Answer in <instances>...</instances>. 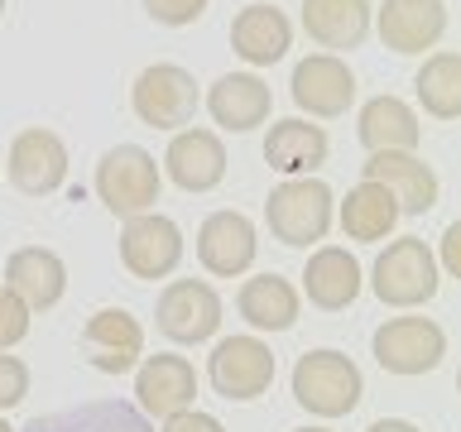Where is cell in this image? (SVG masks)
Listing matches in <instances>:
<instances>
[{"label": "cell", "instance_id": "603a6c76", "mask_svg": "<svg viewBox=\"0 0 461 432\" xmlns=\"http://www.w3.org/2000/svg\"><path fill=\"white\" fill-rule=\"evenodd\" d=\"M370 0H303V34L327 53H351L370 34Z\"/></svg>", "mask_w": 461, "mask_h": 432}, {"label": "cell", "instance_id": "836d02e7", "mask_svg": "<svg viewBox=\"0 0 461 432\" xmlns=\"http://www.w3.org/2000/svg\"><path fill=\"white\" fill-rule=\"evenodd\" d=\"M366 432H423V428H413L409 418H375Z\"/></svg>", "mask_w": 461, "mask_h": 432}, {"label": "cell", "instance_id": "d6a6232c", "mask_svg": "<svg viewBox=\"0 0 461 432\" xmlns=\"http://www.w3.org/2000/svg\"><path fill=\"white\" fill-rule=\"evenodd\" d=\"M442 274H452V279H461V221H452L442 230V259H438Z\"/></svg>", "mask_w": 461, "mask_h": 432}, {"label": "cell", "instance_id": "cb8c5ba5", "mask_svg": "<svg viewBox=\"0 0 461 432\" xmlns=\"http://www.w3.org/2000/svg\"><path fill=\"white\" fill-rule=\"evenodd\" d=\"M327 130L303 121V115H288V121H274L265 135V164L284 178H312L317 168L327 164Z\"/></svg>", "mask_w": 461, "mask_h": 432}, {"label": "cell", "instance_id": "9c48e42d", "mask_svg": "<svg viewBox=\"0 0 461 432\" xmlns=\"http://www.w3.org/2000/svg\"><path fill=\"white\" fill-rule=\"evenodd\" d=\"M121 265L130 279H168L173 269L183 265V230L173 216L164 212H144V216H130L125 230H121Z\"/></svg>", "mask_w": 461, "mask_h": 432}, {"label": "cell", "instance_id": "d590c367", "mask_svg": "<svg viewBox=\"0 0 461 432\" xmlns=\"http://www.w3.org/2000/svg\"><path fill=\"white\" fill-rule=\"evenodd\" d=\"M298 432H327V428H298Z\"/></svg>", "mask_w": 461, "mask_h": 432}, {"label": "cell", "instance_id": "6da1fadb", "mask_svg": "<svg viewBox=\"0 0 461 432\" xmlns=\"http://www.w3.org/2000/svg\"><path fill=\"white\" fill-rule=\"evenodd\" d=\"M331 221H337V193H331L322 178H284L265 197L269 236L279 245H294V250L322 245Z\"/></svg>", "mask_w": 461, "mask_h": 432}, {"label": "cell", "instance_id": "7a4b0ae2", "mask_svg": "<svg viewBox=\"0 0 461 432\" xmlns=\"http://www.w3.org/2000/svg\"><path fill=\"white\" fill-rule=\"evenodd\" d=\"M370 288H375V298H380L384 308H399V312L432 302L438 288H442V269H438L432 245L418 240V236H394L380 250V259H375Z\"/></svg>", "mask_w": 461, "mask_h": 432}, {"label": "cell", "instance_id": "1f68e13d", "mask_svg": "<svg viewBox=\"0 0 461 432\" xmlns=\"http://www.w3.org/2000/svg\"><path fill=\"white\" fill-rule=\"evenodd\" d=\"M158 432H226V428H221V418H212L202 409H187V413L164 418V428H158Z\"/></svg>", "mask_w": 461, "mask_h": 432}, {"label": "cell", "instance_id": "f1b7e54d", "mask_svg": "<svg viewBox=\"0 0 461 432\" xmlns=\"http://www.w3.org/2000/svg\"><path fill=\"white\" fill-rule=\"evenodd\" d=\"M144 14L164 29H187L207 14V0H144Z\"/></svg>", "mask_w": 461, "mask_h": 432}, {"label": "cell", "instance_id": "ffe728a7", "mask_svg": "<svg viewBox=\"0 0 461 432\" xmlns=\"http://www.w3.org/2000/svg\"><path fill=\"white\" fill-rule=\"evenodd\" d=\"M207 111L221 130H230V135H250V130H259L269 121L274 92H269L265 77H255V72H221L207 92Z\"/></svg>", "mask_w": 461, "mask_h": 432}, {"label": "cell", "instance_id": "9a60e30c", "mask_svg": "<svg viewBox=\"0 0 461 432\" xmlns=\"http://www.w3.org/2000/svg\"><path fill=\"white\" fill-rule=\"evenodd\" d=\"M82 351L86 365L101 374H130L144 360V327L125 308H101L82 327Z\"/></svg>", "mask_w": 461, "mask_h": 432}, {"label": "cell", "instance_id": "8fae6325", "mask_svg": "<svg viewBox=\"0 0 461 432\" xmlns=\"http://www.w3.org/2000/svg\"><path fill=\"white\" fill-rule=\"evenodd\" d=\"M5 173L24 197L58 193V187L68 183V144H63V135H53V130H43V125L20 130V135L10 140Z\"/></svg>", "mask_w": 461, "mask_h": 432}, {"label": "cell", "instance_id": "4316f807", "mask_svg": "<svg viewBox=\"0 0 461 432\" xmlns=\"http://www.w3.org/2000/svg\"><path fill=\"white\" fill-rule=\"evenodd\" d=\"M337 221L346 230V240H384L389 230L399 226V202L384 193L380 183H366L360 178L351 193H346V202L337 207Z\"/></svg>", "mask_w": 461, "mask_h": 432}, {"label": "cell", "instance_id": "5bb4252c", "mask_svg": "<svg viewBox=\"0 0 461 432\" xmlns=\"http://www.w3.org/2000/svg\"><path fill=\"white\" fill-rule=\"evenodd\" d=\"M135 399H140V413L144 418H173V413H187L197 399V370L187 356H173V351H158V356H144L135 365Z\"/></svg>", "mask_w": 461, "mask_h": 432}, {"label": "cell", "instance_id": "8992f818", "mask_svg": "<svg viewBox=\"0 0 461 432\" xmlns=\"http://www.w3.org/2000/svg\"><path fill=\"white\" fill-rule=\"evenodd\" d=\"M130 106L144 125L154 130H183L193 125V115L202 106L197 77L178 63H149L130 86Z\"/></svg>", "mask_w": 461, "mask_h": 432}, {"label": "cell", "instance_id": "d6986e66", "mask_svg": "<svg viewBox=\"0 0 461 432\" xmlns=\"http://www.w3.org/2000/svg\"><path fill=\"white\" fill-rule=\"evenodd\" d=\"M5 288L29 312H49L68 293V265L49 245H24L5 259Z\"/></svg>", "mask_w": 461, "mask_h": 432}, {"label": "cell", "instance_id": "d4e9b609", "mask_svg": "<svg viewBox=\"0 0 461 432\" xmlns=\"http://www.w3.org/2000/svg\"><path fill=\"white\" fill-rule=\"evenodd\" d=\"M24 432H154V428L125 399H86V403H72V409L34 418Z\"/></svg>", "mask_w": 461, "mask_h": 432}, {"label": "cell", "instance_id": "52a82bcc", "mask_svg": "<svg viewBox=\"0 0 461 432\" xmlns=\"http://www.w3.org/2000/svg\"><path fill=\"white\" fill-rule=\"evenodd\" d=\"M207 380L230 403H255L274 384V351L259 337H221L207 356Z\"/></svg>", "mask_w": 461, "mask_h": 432}, {"label": "cell", "instance_id": "ac0fdd59", "mask_svg": "<svg viewBox=\"0 0 461 432\" xmlns=\"http://www.w3.org/2000/svg\"><path fill=\"white\" fill-rule=\"evenodd\" d=\"M360 288H366L360 259L346 250V245H317L308 255V265H303L298 298H308L312 308H322V312H346L360 298Z\"/></svg>", "mask_w": 461, "mask_h": 432}, {"label": "cell", "instance_id": "5b68a950", "mask_svg": "<svg viewBox=\"0 0 461 432\" xmlns=\"http://www.w3.org/2000/svg\"><path fill=\"white\" fill-rule=\"evenodd\" d=\"M370 351L389 374H432L447 360V331L432 317H384L370 337Z\"/></svg>", "mask_w": 461, "mask_h": 432}, {"label": "cell", "instance_id": "7402d4cb", "mask_svg": "<svg viewBox=\"0 0 461 432\" xmlns=\"http://www.w3.org/2000/svg\"><path fill=\"white\" fill-rule=\"evenodd\" d=\"M356 135L370 154H418V140H423V125H418V111L403 96H370L360 106Z\"/></svg>", "mask_w": 461, "mask_h": 432}, {"label": "cell", "instance_id": "e575fe53", "mask_svg": "<svg viewBox=\"0 0 461 432\" xmlns=\"http://www.w3.org/2000/svg\"><path fill=\"white\" fill-rule=\"evenodd\" d=\"M0 432H14V428H10V423H5V418H0Z\"/></svg>", "mask_w": 461, "mask_h": 432}, {"label": "cell", "instance_id": "8d00e7d4", "mask_svg": "<svg viewBox=\"0 0 461 432\" xmlns=\"http://www.w3.org/2000/svg\"><path fill=\"white\" fill-rule=\"evenodd\" d=\"M0 14H5V0H0Z\"/></svg>", "mask_w": 461, "mask_h": 432}, {"label": "cell", "instance_id": "f546056e", "mask_svg": "<svg viewBox=\"0 0 461 432\" xmlns=\"http://www.w3.org/2000/svg\"><path fill=\"white\" fill-rule=\"evenodd\" d=\"M29 317H34V312H29L24 302L0 284V351H10V346H20L29 337Z\"/></svg>", "mask_w": 461, "mask_h": 432}, {"label": "cell", "instance_id": "2e32d148", "mask_svg": "<svg viewBox=\"0 0 461 432\" xmlns=\"http://www.w3.org/2000/svg\"><path fill=\"white\" fill-rule=\"evenodd\" d=\"M360 178L380 183L384 193L399 202V216H423V212L438 207V197H442V178L418 154H370L366 164H360Z\"/></svg>", "mask_w": 461, "mask_h": 432}, {"label": "cell", "instance_id": "7c38bea8", "mask_svg": "<svg viewBox=\"0 0 461 432\" xmlns=\"http://www.w3.org/2000/svg\"><path fill=\"white\" fill-rule=\"evenodd\" d=\"M370 24L380 29V43L389 53L428 58L447 34V5L442 0H384L370 14Z\"/></svg>", "mask_w": 461, "mask_h": 432}, {"label": "cell", "instance_id": "484cf974", "mask_svg": "<svg viewBox=\"0 0 461 432\" xmlns=\"http://www.w3.org/2000/svg\"><path fill=\"white\" fill-rule=\"evenodd\" d=\"M236 312L245 317V327H255V331H288L303 312V298L284 274H255V279L240 284Z\"/></svg>", "mask_w": 461, "mask_h": 432}, {"label": "cell", "instance_id": "4fadbf2b", "mask_svg": "<svg viewBox=\"0 0 461 432\" xmlns=\"http://www.w3.org/2000/svg\"><path fill=\"white\" fill-rule=\"evenodd\" d=\"M255 255H259V236H255V221L245 212L226 207V212H212L197 226V265L212 279H240L255 265Z\"/></svg>", "mask_w": 461, "mask_h": 432}, {"label": "cell", "instance_id": "44dd1931", "mask_svg": "<svg viewBox=\"0 0 461 432\" xmlns=\"http://www.w3.org/2000/svg\"><path fill=\"white\" fill-rule=\"evenodd\" d=\"M230 49H236L240 63L250 68H274L279 58L294 49V20L279 10V5H245L236 20H230Z\"/></svg>", "mask_w": 461, "mask_h": 432}, {"label": "cell", "instance_id": "83f0119b", "mask_svg": "<svg viewBox=\"0 0 461 432\" xmlns=\"http://www.w3.org/2000/svg\"><path fill=\"white\" fill-rule=\"evenodd\" d=\"M413 92H418V106L432 121H456L461 115V58L452 49H432L413 77Z\"/></svg>", "mask_w": 461, "mask_h": 432}, {"label": "cell", "instance_id": "3957f363", "mask_svg": "<svg viewBox=\"0 0 461 432\" xmlns=\"http://www.w3.org/2000/svg\"><path fill=\"white\" fill-rule=\"evenodd\" d=\"M360 394H366V374H360V365L351 356L331 351V346L298 356V365H294V399H298V409H308L312 418H346V413H356Z\"/></svg>", "mask_w": 461, "mask_h": 432}, {"label": "cell", "instance_id": "4dcf8cb0", "mask_svg": "<svg viewBox=\"0 0 461 432\" xmlns=\"http://www.w3.org/2000/svg\"><path fill=\"white\" fill-rule=\"evenodd\" d=\"M24 394H29V365H24L20 356L0 351V413L20 409Z\"/></svg>", "mask_w": 461, "mask_h": 432}, {"label": "cell", "instance_id": "e0dca14e", "mask_svg": "<svg viewBox=\"0 0 461 432\" xmlns=\"http://www.w3.org/2000/svg\"><path fill=\"white\" fill-rule=\"evenodd\" d=\"M164 173L183 193H212L221 187L226 178V144L216 130H202V125H183L173 130L168 149H164Z\"/></svg>", "mask_w": 461, "mask_h": 432}, {"label": "cell", "instance_id": "ba28073f", "mask_svg": "<svg viewBox=\"0 0 461 432\" xmlns=\"http://www.w3.org/2000/svg\"><path fill=\"white\" fill-rule=\"evenodd\" d=\"M154 322L168 341L178 346H202L221 331V293L207 279H173L158 293Z\"/></svg>", "mask_w": 461, "mask_h": 432}, {"label": "cell", "instance_id": "277c9868", "mask_svg": "<svg viewBox=\"0 0 461 432\" xmlns=\"http://www.w3.org/2000/svg\"><path fill=\"white\" fill-rule=\"evenodd\" d=\"M158 187H164V173H158L149 149H140V144H115V149L101 154V164H96V197H101V207H106L111 216L130 221V216L154 212Z\"/></svg>", "mask_w": 461, "mask_h": 432}, {"label": "cell", "instance_id": "30bf717a", "mask_svg": "<svg viewBox=\"0 0 461 432\" xmlns=\"http://www.w3.org/2000/svg\"><path fill=\"white\" fill-rule=\"evenodd\" d=\"M288 92H294V106L303 115H312V121H337V115H346L356 101V72L346 68V58H337V53H308L294 63Z\"/></svg>", "mask_w": 461, "mask_h": 432}]
</instances>
